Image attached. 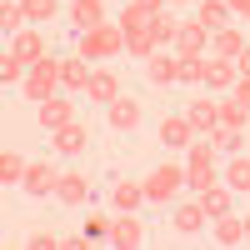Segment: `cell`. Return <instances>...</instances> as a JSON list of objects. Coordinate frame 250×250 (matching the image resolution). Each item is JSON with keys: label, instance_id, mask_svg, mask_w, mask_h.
Wrapping results in <instances>:
<instances>
[{"label": "cell", "instance_id": "obj_18", "mask_svg": "<svg viewBox=\"0 0 250 250\" xmlns=\"http://www.w3.org/2000/svg\"><path fill=\"white\" fill-rule=\"evenodd\" d=\"M220 180L230 185V190H235L240 200H250V150H240V155H225V160H220Z\"/></svg>", "mask_w": 250, "mask_h": 250}, {"label": "cell", "instance_id": "obj_8", "mask_svg": "<svg viewBox=\"0 0 250 250\" xmlns=\"http://www.w3.org/2000/svg\"><path fill=\"white\" fill-rule=\"evenodd\" d=\"M50 200L60 205V210H85V205H95V175H85V170H65Z\"/></svg>", "mask_w": 250, "mask_h": 250}, {"label": "cell", "instance_id": "obj_32", "mask_svg": "<svg viewBox=\"0 0 250 250\" xmlns=\"http://www.w3.org/2000/svg\"><path fill=\"white\" fill-rule=\"evenodd\" d=\"M155 50H160V40L150 30H125V55H130V60H150Z\"/></svg>", "mask_w": 250, "mask_h": 250}, {"label": "cell", "instance_id": "obj_42", "mask_svg": "<svg viewBox=\"0 0 250 250\" xmlns=\"http://www.w3.org/2000/svg\"><path fill=\"white\" fill-rule=\"evenodd\" d=\"M240 220H245V245H250V210H245V215H240Z\"/></svg>", "mask_w": 250, "mask_h": 250}, {"label": "cell", "instance_id": "obj_10", "mask_svg": "<svg viewBox=\"0 0 250 250\" xmlns=\"http://www.w3.org/2000/svg\"><path fill=\"white\" fill-rule=\"evenodd\" d=\"M110 245H120V250H140V245H150V220H145V210L115 215V225H110Z\"/></svg>", "mask_w": 250, "mask_h": 250}, {"label": "cell", "instance_id": "obj_27", "mask_svg": "<svg viewBox=\"0 0 250 250\" xmlns=\"http://www.w3.org/2000/svg\"><path fill=\"white\" fill-rule=\"evenodd\" d=\"M25 170H30V155H20V150L5 145V150H0V185H5V190L10 185H25Z\"/></svg>", "mask_w": 250, "mask_h": 250}, {"label": "cell", "instance_id": "obj_41", "mask_svg": "<svg viewBox=\"0 0 250 250\" xmlns=\"http://www.w3.org/2000/svg\"><path fill=\"white\" fill-rule=\"evenodd\" d=\"M235 70H240V75H250V45H245V50L235 55Z\"/></svg>", "mask_w": 250, "mask_h": 250}, {"label": "cell", "instance_id": "obj_15", "mask_svg": "<svg viewBox=\"0 0 250 250\" xmlns=\"http://www.w3.org/2000/svg\"><path fill=\"white\" fill-rule=\"evenodd\" d=\"M105 205H110L115 215H130V210H150V200H145V185H140V180H125V175L110 185Z\"/></svg>", "mask_w": 250, "mask_h": 250}, {"label": "cell", "instance_id": "obj_36", "mask_svg": "<svg viewBox=\"0 0 250 250\" xmlns=\"http://www.w3.org/2000/svg\"><path fill=\"white\" fill-rule=\"evenodd\" d=\"M55 240H60V230L55 225H40V230H25L20 240H10V245H30V250H55Z\"/></svg>", "mask_w": 250, "mask_h": 250}, {"label": "cell", "instance_id": "obj_5", "mask_svg": "<svg viewBox=\"0 0 250 250\" xmlns=\"http://www.w3.org/2000/svg\"><path fill=\"white\" fill-rule=\"evenodd\" d=\"M160 215H165V235H175V240H200L205 230H210L200 200H175V205H165Z\"/></svg>", "mask_w": 250, "mask_h": 250}, {"label": "cell", "instance_id": "obj_37", "mask_svg": "<svg viewBox=\"0 0 250 250\" xmlns=\"http://www.w3.org/2000/svg\"><path fill=\"white\" fill-rule=\"evenodd\" d=\"M20 5H25L30 25H45V20H55V15H60V0H20Z\"/></svg>", "mask_w": 250, "mask_h": 250}, {"label": "cell", "instance_id": "obj_26", "mask_svg": "<svg viewBox=\"0 0 250 250\" xmlns=\"http://www.w3.org/2000/svg\"><path fill=\"white\" fill-rule=\"evenodd\" d=\"M215 125H230V130H250V110L235 95H215Z\"/></svg>", "mask_w": 250, "mask_h": 250}, {"label": "cell", "instance_id": "obj_31", "mask_svg": "<svg viewBox=\"0 0 250 250\" xmlns=\"http://www.w3.org/2000/svg\"><path fill=\"white\" fill-rule=\"evenodd\" d=\"M175 30H180V15L165 5V10H155V20H150V35L160 40V50H170L175 45Z\"/></svg>", "mask_w": 250, "mask_h": 250}, {"label": "cell", "instance_id": "obj_4", "mask_svg": "<svg viewBox=\"0 0 250 250\" xmlns=\"http://www.w3.org/2000/svg\"><path fill=\"white\" fill-rule=\"evenodd\" d=\"M60 70H65V55H45V60H35L30 65V75L20 80V100H30V105H40V100H50V95H60Z\"/></svg>", "mask_w": 250, "mask_h": 250}, {"label": "cell", "instance_id": "obj_23", "mask_svg": "<svg viewBox=\"0 0 250 250\" xmlns=\"http://www.w3.org/2000/svg\"><path fill=\"white\" fill-rule=\"evenodd\" d=\"M10 50H15L20 60H25V65H35V60H45V55H50L45 35H40L35 25H30V30H20V35H10Z\"/></svg>", "mask_w": 250, "mask_h": 250}, {"label": "cell", "instance_id": "obj_3", "mask_svg": "<svg viewBox=\"0 0 250 250\" xmlns=\"http://www.w3.org/2000/svg\"><path fill=\"white\" fill-rule=\"evenodd\" d=\"M145 185V200H150V210H165V205H175L180 190H185V165L180 160H155L150 175L140 180Z\"/></svg>", "mask_w": 250, "mask_h": 250}, {"label": "cell", "instance_id": "obj_22", "mask_svg": "<svg viewBox=\"0 0 250 250\" xmlns=\"http://www.w3.org/2000/svg\"><path fill=\"white\" fill-rule=\"evenodd\" d=\"M65 15H70L75 30H95V25H105V20H110V15H105V0H70Z\"/></svg>", "mask_w": 250, "mask_h": 250}, {"label": "cell", "instance_id": "obj_6", "mask_svg": "<svg viewBox=\"0 0 250 250\" xmlns=\"http://www.w3.org/2000/svg\"><path fill=\"white\" fill-rule=\"evenodd\" d=\"M90 145H95V130H90L85 115H75L70 125L50 130V155H60V160H80V155H90Z\"/></svg>", "mask_w": 250, "mask_h": 250}, {"label": "cell", "instance_id": "obj_17", "mask_svg": "<svg viewBox=\"0 0 250 250\" xmlns=\"http://www.w3.org/2000/svg\"><path fill=\"white\" fill-rule=\"evenodd\" d=\"M235 80H240L235 60H215V55H205V95H230Z\"/></svg>", "mask_w": 250, "mask_h": 250}, {"label": "cell", "instance_id": "obj_25", "mask_svg": "<svg viewBox=\"0 0 250 250\" xmlns=\"http://www.w3.org/2000/svg\"><path fill=\"white\" fill-rule=\"evenodd\" d=\"M195 20L205 30H225V25H235V15H230V5H225V0H195Z\"/></svg>", "mask_w": 250, "mask_h": 250}, {"label": "cell", "instance_id": "obj_40", "mask_svg": "<svg viewBox=\"0 0 250 250\" xmlns=\"http://www.w3.org/2000/svg\"><path fill=\"white\" fill-rule=\"evenodd\" d=\"M225 5H230L235 20H250V0H225Z\"/></svg>", "mask_w": 250, "mask_h": 250}, {"label": "cell", "instance_id": "obj_24", "mask_svg": "<svg viewBox=\"0 0 250 250\" xmlns=\"http://www.w3.org/2000/svg\"><path fill=\"white\" fill-rule=\"evenodd\" d=\"M210 245H245V220L230 210V215H220V220H210Z\"/></svg>", "mask_w": 250, "mask_h": 250}, {"label": "cell", "instance_id": "obj_9", "mask_svg": "<svg viewBox=\"0 0 250 250\" xmlns=\"http://www.w3.org/2000/svg\"><path fill=\"white\" fill-rule=\"evenodd\" d=\"M60 175H65V170H60V155L50 160H30V170H25V185H20V190H25L30 200H50L55 195V185H60Z\"/></svg>", "mask_w": 250, "mask_h": 250}, {"label": "cell", "instance_id": "obj_19", "mask_svg": "<svg viewBox=\"0 0 250 250\" xmlns=\"http://www.w3.org/2000/svg\"><path fill=\"white\" fill-rule=\"evenodd\" d=\"M195 200H200L205 220H220V215H230V210H235V200H240V195H235V190H230V185H225V180H215L210 190H200Z\"/></svg>", "mask_w": 250, "mask_h": 250}, {"label": "cell", "instance_id": "obj_30", "mask_svg": "<svg viewBox=\"0 0 250 250\" xmlns=\"http://www.w3.org/2000/svg\"><path fill=\"white\" fill-rule=\"evenodd\" d=\"M110 225H115V210H110V205H105V210H95V205H90V215L80 220V230H85L90 245H100V240H110Z\"/></svg>", "mask_w": 250, "mask_h": 250}, {"label": "cell", "instance_id": "obj_35", "mask_svg": "<svg viewBox=\"0 0 250 250\" xmlns=\"http://www.w3.org/2000/svg\"><path fill=\"white\" fill-rule=\"evenodd\" d=\"M210 145H215L220 155H240V150H245V130H230V125H215V130H210Z\"/></svg>", "mask_w": 250, "mask_h": 250}, {"label": "cell", "instance_id": "obj_11", "mask_svg": "<svg viewBox=\"0 0 250 250\" xmlns=\"http://www.w3.org/2000/svg\"><path fill=\"white\" fill-rule=\"evenodd\" d=\"M75 115H80V100H75V95H65V90L35 105V120H40V130H45V135H50V130H60V125H70Z\"/></svg>", "mask_w": 250, "mask_h": 250}, {"label": "cell", "instance_id": "obj_43", "mask_svg": "<svg viewBox=\"0 0 250 250\" xmlns=\"http://www.w3.org/2000/svg\"><path fill=\"white\" fill-rule=\"evenodd\" d=\"M165 5H170V10H175V5H195V0H165Z\"/></svg>", "mask_w": 250, "mask_h": 250}, {"label": "cell", "instance_id": "obj_20", "mask_svg": "<svg viewBox=\"0 0 250 250\" xmlns=\"http://www.w3.org/2000/svg\"><path fill=\"white\" fill-rule=\"evenodd\" d=\"M185 120L195 125V135H210V130H215V95L195 90L190 100H185Z\"/></svg>", "mask_w": 250, "mask_h": 250}, {"label": "cell", "instance_id": "obj_33", "mask_svg": "<svg viewBox=\"0 0 250 250\" xmlns=\"http://www.w3.org/2000/svg\"><path fill=\"white\" fill-rule=\"evenodd\" d=\"M0 25H5V40H10V35H20V30H30L25 5H20V0H5V5H0Z\"/></svg>", "mask_w": 250, "mask_h": 250}, {"label": "cell", "instance_id": "obj_2", "mask_svg": "<svg viewBox=\"0 0 250 250\" xmlns=\"http://www.w3.org/2000/svg\"><path fill=\"white\" fill-rule=\"evenodd\" d=\"M220 150L210 145V135H200L190 150H185V190L190 195H200V190H210V185L220 180Z\"/></svg>", "mask_w": 250, "mask_h": 250}, {"label": "cell", "instance_id": "obj_21", "mask_svg": "<svg viewBox=\"0 0 250 250\" xmlns=\"http://www.w3.org/2000/svg\"><path fill=\"white\" fill-rule=\"evenodd\" d=\"M90 60H80L75 50L65 55V70H60V90H65V95H85V85H90Z\"/></svg>", "mask_w": 250, "mask_h": 250}, {"label": "cell", "instance_id": "obj_34", "mask_svg": "<svg viewBox=\"0 0 250 250\" xmlns=\"http://www.w3.org/2000/svg\"><path fill=\"white\" fill-rule=\"evenodd\" d=\"M180 85L205 90V55H180Z\"/></svg>", "mask_w": 250, "mask_h": 250}, {"label": "cell", "instance_id": "obj_1", "mask_svg": "<svg viewBox=\"0 0 250 250\" xmlns=\"http://www.w3.org/2000/svg\"><path fill=\"white\" fill-rule=\"evenodd\" d=\"M75 55L90 60V65H110V60L125 55V30L115 20H105V25H95V30H80L75 35Z\"/></svg>", "mask_w": 250, "mask_h": 250}, {"label": "cell", "instance_id": "obj_12", "mask_svg": "<svg viewBox=\"0 0 250 250\" xmlns=\"http://www.w3.org/2000/svg\"><path fill=\"white\" fill-rule=\"evenodd\" d=\"M115 95H125V75H120L115 65H95V70H90V85H85V100L105 110Z\"/></svg>", "mask_w": 250, "mask_h": 250}, {"label": "cell", "instance_id": "obj_38", "mask_svg": "<svg viewBox=\"0 0 250 250\" xmlns=\"http://www.w3.org/2000/svg\"><path fill=\"white\" fill-rule=\"evenodd\" d=\"M25 75H30V65H25L15 50H5V60H0V80H5V85H20Z\"/></svg>", "mask_w": 250, "mask_h": 250}, {"label": "cell", "instance_id": "obj_39", "mask_svg": "<svg viewBox=\"0 0 250 250\" xmlns=\"http://www.w3.org/2000/svg\"><path fill=\"white\" fill-rule=\"evenodd\" d=\"M230 95H235V100H240V105L250 110V75H240V80H235V90H230Z\"/></svg>", "mask_w": 250, "mask_h": 250}, {"label": "cell", "instance_id": "obj_16", "mask_svg": "<svg viewBox=\"0 0 250 250\" xmlns=\"http://www.w3.org/2000/svg\"><path fill=\"white\" fill-rule=\"evenodd\" d=\"M170 50H175V55H210V30H205L195 15H185L180 30H175V45H170Z\"/></svg>", "mask_w": 250, "mask_h": 250}, {"label": "cell", "instance_id": "obj_28", "mask_svg": "<svg viewBox=\"0 0 250 250\" xmlns=\"http://www.w3.org/2000/svg\"><path fill=\"white\" fill-rule=\"evenodd\" d=\"M245 45H250V40H245L235 25H225V30H215V35H210V55H215V60H235Z\"/></svg>", "mask_w": 250, "mask_h": 250}, {"label": "cell", "instance_id": "obj_14", "mask_svg": "<svg viewBox=\"0 0 250 250\" xmlns=\"http://www.w3.org/2000/svg\"><path fill=\"white\" fill-rule=\"evenodd\" d=\"M155 140L165 145V150H190L200 135H195V125L185 120V110H175V115H165V120L155 125Z\"/></svg>", "mask_w": 250, "mask_h": 250}, {"label": "cell", "instance_id": "obj_29", "mask_svg": "<svg viewBox=\"0 0 250 250\" xmlns=\"http://www.w3.org/2000/svg\"><path fill=\"white\" fill-rule=\"evenodd\" d=\"M150 20H155V5H145V0H125L115 25L120 30H150Z\"/></svg>", "mask_w": 250, "mask_h": 250}, {"label": "cell", "instance_id": "obj_13", "mask_svg": "<svg viewBox=\"0 0 250 250\" xmlns=\"http://www.w3.org/2000/svg\"><path fill=\"white\" fill-rule=\"evenodd\" d=\"M145 85L150 90H175L180 85V55L175 50H155L145 60Z\"/></svg>", "mask_w": 250, "mask_h": 250}, {"label": "cell", "instance_id": "obj_7", "mask_svg": "<svg viewBox=\"0 0 250 250\" xmlns=\"http://www.w3.org/2000/svg\"><path fill=\"white\" fill-rule=\"evenodd\" d=\"M105 125H110V135H140L145 130V100L140 95H130V90H125V95H115L110 100V105H105Z\"/></svg>", "mask_w": 250, "mask_h": 250}]
</instances>
